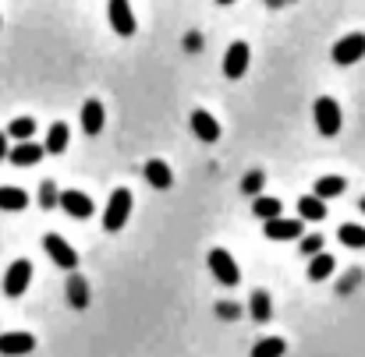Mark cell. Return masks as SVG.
<instances>
[{
    "label": "cell",
    "mask_w": 365,
    "mask_h": 357,
    "mask_svg": "<svg viewBox=\"0 0 365 357\" xmlns=\"http://www.w3.org/2000/svg\"><path fill=\"white\" fill-rule=\"evenodd\" d=\"M128 216H131V191H128V188H118V191L110 195L107 209H103V227H107L110 234H118L124 223H128Z\"/></svg>",
    "instance_id": "obj_1"
},
{
    "label": "cell",
    "mask_w": 365,
    "mask_h": 357,
    "mask_svg": "<svg viewBox=\"0 0 365 357\" xmlns=\"http://www.w3.org/2000/svg\"><path fill=\"white\" fill-rule=\"evenodd\" d=\"M341 107H337V100H330V96H319L316 100V127H319V134L323 138H337L341 134Z\"/></svg>",
    "instance_id": "obj_2"
},
{
    "label": "cell",
    "mask_w": 365,
    "mask_h": 357,
    "mask_svg": "<svg viewBox=\"0 0 365 357\" xmlns=\"http://www.w3.org/2000/svg\"><path fill=\"white\" fill-rule=\"evenodd\" d=\"M330 57H334V64H341V68L359 64V60L365 57V36L362 32H351V36L337 39V43H334V50H330Z\"/></svg>",
    "instance_id": "obj_3"
},
{
    "label": "cell",
    "mask_w": 365,
    "mask_h": 357,
    "mask_svg": "<svg viewBox=\"0 0 365 357\" xmlns=\"http://www.w3.org/2000/svg\"><path fill=\"white\" fill-rule=\"evenodd\" d=\"M210 269H213V276H217L224 287H238V279H242V269H238V262L231 258L227 247H213V251H210Z\"/></svg>",
    "instance_id": "obj_4"
},
{
    "label": "cell",
    "mask_w": 365,
    "mask_h": 357,
    "mask_svg": "<svg viewBox=\"0 0 365 357\" xmlns=\"http://www.w3.org/2000/svg\"><path fill=\"white\" fill-rule=\"evenodd\" d=\"M29 279H32V262L29 258L11 262V269L4 272V294L7 297H21L29 290Z\"/></svg>",
    "instance_id": "obj_5"
},
{
    "label": "cell",
    "mask_w": 365,
    "mask_h": 357,
    "mask_svg": "<svg viewBox=\"0 0 365 357\" xmlns=\"http://www.w3.org/2000/svg\"><path fill=\"white\" fill-rule=\"evenodd\" d=\"M57 206L68 213V216H75V220H89L93 213H96V206H93V198L86 195V191H61L57 195Z\"/></svg>",
    "instance_id": "obj_6"
},
{
    "label": "cell",
    "mask_w": 365,
    "mask_h": 357,
    "mask_svg": "<svg viewBox=\"0 0 365 357\" xmlns=\"http://www.w3.org/2000/svg\"><path fill=\"white\" fill-rule=\"evenodd\" d=\"M43 251H46L61 269H75V265H78V251L61 238V234H46V238H43Z\"/></svg>",
    "instance_id": "obj_7"
},
{
    "label": "cell",
    "mask_w": 365,
    "mask_h": 357,
    "mask_svg": "<svg viewBox=\"0 0 365 357\" xmlns=\"http://www.w3.org/2000/svg\"><path fill=\"white\" fill-rule=\"evenodd\" d=\"M248 60H252V50H248V43H231L227 46V57H224V75L227 78H242L245 71H248Z\"/></svg>",
    "instance_id": "obj_8"
},
{
    "label": "cell",
    "mask_w": 365,
    "mask_h": 357,
    "mask_svg": "<svg viewBox=\"0 0 365 357\" xmlns=\"http://www.w3.org/2000/svg\"><path fill=\"white\" fill-rule=\"evenodd\" d=\"M36 351V336L32 333H0V354L4 357H21Z\"/></svg>",
    "instance_id": "obj_9"
},
{
    "label": "cell",
    "mask_w": 365,
    "mask_h": 357,
    "mask_svg": "<svg viewBox=\"0 0 365 357\" xmlns=\"http://www.w3.org/2000/svg\"><path fill=\"white\" fill-rule=\"evenodd\" d=\"M262 234L269 240H294L302 238V220H284V216H273L262 223Z\"/></svg>",
    "instance_id": "obj_10"
},
{
    "label": "cell",
    "mask_w": 365,
    "mask_h": 357,
    "mask_svg": "<svg viewBox=\"0 0 365 357\" xmlns=\"http://www.w3.org/2000/svg\"><path fill=\"white\" fill-rule=\"evenodd\" d=\"M43 156H46V149L25 138V142H18L14 149H7V156H4V159H11L14 166H36V163H39Z\"/></svg>",
    "instance_id": "obj_11"
},
{
    "label": "cell",
    "mask_w": 365,
    "mask_h": 357,
    "mask_svg": "<svg viewBox=\"0 0 365 357\" xmlns=\"http://www.w3.org/2000/svg\"><path fill=\"white\" fill-rule=\"evenodd\" d=\"M110 25L118 36H135V11L128 0H110Z\"/></svg>",
    "instance_id": "obj_12"
},
{
    "label": "cell",
    "mask_w": 365,
    "mask_h": 357,
    "mask_svg": "<svg viewBox=\"0 0 365 357\" xmlns=\"http://www.w3.org/2000/svg\"><path fill=\"white\" fill-rule=\"evenodd\" d=\"M103 124H107L103 103H100V100H86V107H82V131H86V134H100Z\"/></svg>",
    "instance_id": "obj_13"
},
{
    "label": "cell",
    "mask_w": 365,
    "mask_h": 357,
    "mask_svg": "<svg viewBox=\"0 0 365 357\" xmlns=\"http://www.w3.org/2000/svg\"><path fill=\"white\" fill-rule=\"evenodd\" d=\"M192 131H195L199 142H217L220 138V124H217V117L210 110H195L192 114Z\"/></svg>",
    "instance_id": "obj_14"
},
{
    "label": "cell",
    "mask_w": 365,
    "mask_h": 357,
    "mask_svg": "<svg viewBox=\"0 0 365 357\" xmlns=\"http://www.w3.org/2000/svg\"><path fill=\"white\" fill-rule=\"evenodd\" d=\"M309 258H312V262H309V279H312V283H323V279L334 276L337 262H334L330 251H316V255H309Z\"/></svg>",
    "instance_id": "obj_15"
},
{
    "label": "cell",
    "mask_w": 365,
    "mask_h": 357,
    "mask_svg": "<svg viewBox=\"0 0 365 357\" xmlns=\"http://www.w3.org/2000/svg\"><path fill=\"white\" fill-rule=\"evenodd\" d=\"M145 181H149L156 191H167V188L174 184V174H170V166H167L163 159H149V163H145Z\"/></svg>",
    "instance_id": "obj_16"
},
{
    "label": "cell",
    "mask_w": 365,
    "mask_h": 357,
    "mask_svg": "<svg viewBox=\"0 0 365 357\" xmlns=\"http://www.w3.org/2000/svg\"><path fill=\"white\" fill-rule=\"evenodd\" d=\"M298 213H302V220L319 223V220L327 216V206H323V198H316V195H302V198H298Z\"/></svg>",
    "instance_id": "obj_17"
},
{
    "label": "cell",
    "mask_w": 365,
    "mask_h": 357,
    "mask_svg": "<svg viewBox=\"0 0 365 357\" xmlns=\"http://www.w3.org/2000/svg\"><path fill=\"white\" fill-rule=\"evenodd\" d=\"M344 188H348V181H344V177H319L312 195L327 202V198H337V195H344Z\"/></svg>",
    "instance_id": "obj_18"
},
{
    "label": "cell",
    "mask_w": 365,
    "mask_h": 357,
    "mask_svg": "<svg viewBox=\"0 0 365 357\" xmlns=\"http://www.w3.org/2000/svg\"><path fill=\"white\" fill-rule=\"evenodd\" d=\"M29 206V195L21 188H0V209L4 213H21Z\"/></svg>",
    "instance_id": "obj_19"
},
{
    "label": "cell",
    "mask_w": 365,
    "mask_h": 357,
    "mask_svg": "<svg viewBox=\"0 0 365 357\" xmlns=\"http://www.w3.org/2000/svg\"><path fill=\"white\" fill-rule=\"evenodd\" d=\"M43 149H46V152H53V156H61V152L68 149V124H61V120H57V124L46 131V145H43Z\"/></svg>",
    "instance_id": "obj_20"
},
{
    "label": "cell",
    "mask_w": 365,
    "mask_h": 357,
    "mask_svg": "<svg viewBox=\"0 0 365 357\" xmlns=\"http://www.w3.org/2000/svg\"><path fill=\"white\" fill-rule=\"evenodd\" d=\"M68 301H71V308H78V311L89 304V283H86L82 276H71V279H68Z\"/></svg>",
    "instance_id": "obj_21"
},
{
    "label": "cell",
    "mask_w": 365,
    "mask_h": 357,
    "mask_svg": "<svg viewBox=\"0 0 365 357\" xmlns=\"http://www.w3.org/2000/svg\"><path fill=\"white\" fill-rule=\"evenodd\" d=\"M248 308H252V319H255V322H269V315H273V301H269L266 290H255Z\"/></svg>",
    "instance_id": "obj_22"
},
{
    "label": "cell",
    "mask_w": 365,
    "mask_h": 357,
    "mask_svg": "<svg viewBox=\"0 0 365 357\" xmlns=\"http://www.w3.org/2000/svg\"><path fill=\"white\" fill-rule=\"evenodd\" d=\"M284 351H287V343L280 336H266L252 347V357H284Z\"/></svg>",
    "instance_id": "obj_23"
},
{
    "label": "cell",
    "mask_w": 365,
    "mask_h": 357,
    "mask_svg": "<svg viewBox=\"0 0 365 357\" xmlns=\"http://www.w3.org/2000/svg\"><path fill=\"white\" fill-rule=\"evenodd\" d=\"M252 213H255L259 220H273V216H280V198H273V195H259V198L252 202Z\"/></svg>",
    "instance_id": "obj_24"
},
{
    "label": "cell",
    "mask_w": 365,
    "mask_h": 357,
    "mask_svg": "<svg viewBox=\"0 0 365 357\" xmlns=\"http://www.w3.org/2000/svg\"><path fill=\"white\" fill-rule=\"evenodd\" d=\"M337 238H341V244H348V247H365V227L362 223H344L337 230Z\"/></svg>",
    "instance_id": "obj_25"
},
{
    "label": "cell",
    "mask_w": 365,
    "mask_h": 357,
    "mask_svg": "<svg viewBox=\"0 0 365 357\" xmlns=\"http://www.w3.org/2000/svg\"><path fill=\"white\" fill-rule=\"evenodd\" d=\"M32 134H36V120L32 117H14L11 127H7V138H14V142H25Z\"/></svg>",
    "instance_id": "obj_26"
},
{
    "label": "cell",
    "mask_w": 365,
    "mask_h": 357,
    "mask_svg": "<svg viewBox=\"0 0 365 357\" xmlns=\"http://www.w3.org/2000/svg\"><path fill=\"white\" fill-rule=\"evenodd\" d=\"M57 195H61V191H57L53 181H43V184H39V206H43V209H53V206H57Z\"/></svg>",
    "instance_id": "obj_27"
},
{
    "label": "cell",
    "mask_w": 365,
    "mask_h": 357,
    "mask_svg": "<svg viewBox=\"0 0 365 357\" xmlns=\"http://www.w3.org/2000/svg\"><path fill=\"white\" fill-rule=\"evenodd\" d=\"M262 184H266V174H262V170H252V174L242 181V191L245 195H259V191H262Z\"/></svg>",
    "instance_id": "obj_28"
},
{
    "label": "cell",
    "mask_w": 365,
    "mask_h": 357,
    "mask_svg": "<svg viewBox=\"0 0 365 357\" xmlns=\"http://www.w3.org/2000/svg\"><path fill=\"white\" fill-rule=\"evenodd\" d=\"M316 251H323V238H319V234L302 238V255H316Z\"/></svg>",
    "instance_id": "obj_29"
},
{
    "label": "cell",
    "mask_w": 365,
    "mask_h": 357,
    "mask_svg": "<svg viewBox=\"0 0 365 357\" xmlns=\"http://www.w3.org/2000/svg\"><path fill=\"white\" fill-rule=\"evenodd\" d=\"M217 315H220V319H238V304L224 301V304H217Z\"/></svg>",
    "instance_id": "obj_30"
},
{
    "label": "cell",
    "mask_w": 365,
    "mask_h": 357,
    "mask_svg": "<svg viewBox=\"0 0 365 357\" xmlns=\"http://www.w3.org/2000/svg\"><path fill=\"white\" fill-rule=\"evenodd\" d=\"M4 156H7V134L0 131V159H4Z\"/></svg>",
    "instance_id": "obj_31"
},
{
    "label": "cell",
    "mask_w": 365,
    "mask_h": 357,
    "mask_svg": "<svg viewBox=\"0 0 365 357\" xmlns=\"http://www.w3.org/2000/svg\"><path fill=\"white\" fill-rule=\"evenodd\" d=\"M266 4H269V7H280V4H284V0H266Z\"/></svg>",
    "instance_id": "obj_32"
},
{
    "label": "cell",
    "mask_w": 365,
    "mask_h": 357,
    "mask_svg": "<svg viewBox=\"0 0 365 357\" xmlns=\"http://www.w3.org/2000/svg\"><path fill=\"white\" fill-rule=\"evenodd\" d=\"M217 4H224V7H227V4H235V0H217Z\"/></svg>",
    "instance_id": "obj_33"
},
{
    "label": "cell",
    "mask_w": 365,
    "mask_h": 357,
    "mask_svg": "<svg viewBox=\"0 0 365 357\" xmlns=\"http://www.w3.org/2000/svg\"><path fill=\"white\" fill-rule=\"evenodd\" d=\"M284 4H287V0H284Z\"/></svg>",
    "instance_id": "obj_34"
}]
</instances>
